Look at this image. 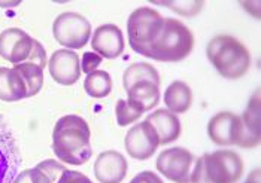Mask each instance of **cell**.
Returning <instances> with one entry per match:
<instances>
[{
  "instance_id": "ac0fdd59",
  "label": "cell",
  "mask_w": 261,
  "mask_h": 183,
  "mask_svg": "<svg viewBox=\"0 0 261 183\" xmlns=\"http://www.w3.org/2000/svg\"><path fill=\"white\" fill-rule=\"evenodd\" d=\"M127 102L143 113L154 109L160 102V85L149 81L136 82L127 89Z\"/></svg>"
},
{
  "instance_id": "30bf717a",
  "label": "cell",
  "mask_w": 261,
  "mask_h": 183,
  "mask_svg": "<svg viewBox=\"0 0 261 183\" xmlns=\"http://www.w3.org/2000/svg\"><path fill=\"white\" fill-rule=\"evenodd\" d=\"M21 157L15 137L0 116V183H12L17 177Z\"/></svg>"
},
{
  "instance_id": "9c48e42d",
  "label": "cell",
  "mask_w": 261,
  "mask_h": 183,
  "mask_svg": "<svg viewBox=\"0 0 261 183\" xmlns=\"http://www.w3.org/2000/svg\"><path fill=\"white\" fill-rule=\"evenodd\" d=\"M35 39L21 28H6L0 33V57L12 64H21L30 58Z\"/></svg>"
},
{
  "instance_id": "44dd1931",
  "label": "cell",
  "mask_w": 261,
  "mask_h": 183,
  "mask_svg": "<svg viewBox=\"0 0 261 183\" xmlns=\"http://www.w3.org/2000/svg\"><path fill=\"white\" fill-rule=\"evenodd\" d=\"M149 81L160 85V75L155 70L154 66L148 64V63H135L130 67L125 69L124 76H122V85L125 88V91L136 82Z\"/></svg>"
},
{
  "instance_id": "2e32d148",
  "label": "cell",
  "mask_w": 261,
  "mask_h": 183,
  "mask_svg": "<svg viewBox=\"0 0 261 183\" xmlns=\"http://www.w3.org/2000/svg\"><path fill=\"white\" fill-rule=\"evenodd\" d=\"M22 99H29V88L20 72L15 67H0V100L18 102Z\"/></svg>"
},
{
  "instance_id": "52a82bcc",
  "label": "cell",
  "mask_w": 261,
  "mask_h": 183,
  "mask_svg": "<svg viewBox=\"0 0 261 183\" xmlns=\"http://www.w3.org/2000/svg\"><path fill=\"white\" fill-rule=\"evenodd\" d=\"M194 157L185 147H170L163 150L157 158V170L164 177L175 183H191V167Z\"/></svg>"
},
{
  "instance_id": "8fae6325",
  "label": "cell",
  "mask_w": 261,
  "mask_h": 183,
  "mask_svg": "<svg viewBox=\"0 0 261 183\" xmlns=\"http://www.w3.org/2000/svg\"><path fill=\"white\" fill-rule=\"evenodd\" d=\"M207 134L211 140L218 146H239L242 137L241 116L231 112L217 113L207 124Z\"/></svg>"
},
{
  "instance_id": "7c38bea8",
  "label": "cell",
  "mask_w": 261,
  "mask_h": 183,
  "mask_svg": "<svg viewBox=\"0 0 261 183\" xmlns=\"http://www.w3.org/2000/svg\"><path fill=\"white\" fill-rule=\"evenodd\" d=\"M49 75L60 85H73L81 76V61L76 52L70 49L56 51L48 63Z\"/></svg>"
},
{
  "instance_id": "3957f363",
  "label": "cell",
  "mask_w": 261,
  "mask_h": 183,
  "mask_svg": "<svg viewBox=\"0 0 261 183\" xmlns=\"http://www.w3.org/2000/svg\"><path fill=\"white\" fill-rule=\"evenodd\" d=\"M194 46L191 30L175 18H164L160 36L154 42L143 57L157 61L176 63L187 58Z\"/></svg>"
},
{
  "instance_id": "6da1fadb",
  "label": "cell",
  "mask_w": 261,
  "mask_h": 183,
  "mask_svg": "<svg viewBox=\"0 0 261 183\" xmlns=\"http://www.w3.org/2000/svg\"><path fill=\"white\" fill-rule=\"evenodd\" d=\"M90 127L78 115L60 118L53 131V150L61 163L82 165L93 155Z\"/></svg>"
},
{
  "instance_id": "5bb4252c",
  "label": "cell",
  "mask_w": 261,
  "mask_h": 183,
  "mask_svg": "<svg viewBox=\"0 0 261 183\" xmlns=\"http://www.w3.org/2000/svg\"><path fill=\"white\" fill-rule=\"evenodd\" d=\"M127 160L117 150H105L94 164V176L100 183H121L127 174Z\"/></svg>"
},
{
  "instance_id": "7a4b0ae2",
  "label": "cell",
  "mask_w": 261,
  "mask_h": 183,
  "mask_svg": "<svg viewBox=\"0 0 261 183\" xmlns=\"http://www.w3.org/2000/svg\"><path fill=\"white\" fill-rule=\"evenodd\" d=\"M206 55L217 72L225 79H239L251 67L249 51L233 36H215L207 43Z\"/></svg>"
},
{
  "instance_id": "ffe728a7",
  "label": "cell",
  "mask_w": 261,
  "mask_h": 183,
  "mask_svg": "<svg viewBox=\"0 0 261 183\" xmlns=\"http://www.w3.org/2000/svg\"><path fill=\"white\" fill-rule=\"evenodd\" d=\"M193 103V91L182 81L172 82L164 93V104L172 113H185Z\"/></svg>"
},
{
  "instance_id": "484cf974",
  "label": "cell",
  "mask_w": 261,
  "mask_h": 183,
  "mask_svg": "<svg viewBox=\"0 0 261 183\" xmlns=\"http://www.w3.org/2000/svg\"><path fill=\"white\" fill-rule=\"evenodd\" d=\"M101 64V57L96 52H85L82 61H81V70H84V73H91L94 72Z\"/></svg>"
},
{
  "instance_id": "d6986e66",
  "label": "cell",
  "mask_w": 261,
  "mask_h": 183,
  "mask_svg": "<svg viewBox=\"0 0 261 183\" xmlns=\"http://www.w3.org/2000/svg\"><path fill=\"white\" fill-rule=\"evenodd\" d=\"M64 171V167L57 161L48 160L20 173L12 183H56Z\"/></svg>"
},
{
  "instance_id": "83f0119b",
  "label": "cell",
  "mask_w": 261,
  "mask_h": 183,
  "mask_svg": "<svg viewBox=\"0 0 261 183\" xmlns=\"http://www.w3.org/2000/svg\"><path fill=\"white\" fill-rule=\"evenodd\" d=\"M27 61L35 63L36 66H39L40 69H45V66H46V54H45V49H43V46H42V43H40L39 41L35 39L33 51H32L30 58Z\"/></svg>"
},
{
  "instance_id": "4fadbf2b",
  "label": "cell",
  "mask_w": 261,
  "mask_h": 183,
  "mask_svg": "<svg viewBox=\"0 0 261 183\" xmlns=\"http://www.w3.org/2000/svg\"><path fill=\"white\" fill-rule=\"evenodd\" d=\"M124 38L122 32L118 25L115 24H103L96 28L93 39H91V46L96 54H99L101 58L114 60L120 57L124 52Z\"/></svg>"
},
{
  "instance_id": "603a6c76",
  "label": "cell",
  "mask_w": 261,
  "mask_h": 183,
  "mask_svg": "<svg viewBox=\"0 0 261 183\" xmlns=\"http://www.w3.org/2000/svg\"><path fill=\"white\" fill-rule=\"evenodd\" d=\"M21 76L24 78V81L27 83L29 88V97H33L42 89L43 85V69H40L39 66H36L35 63L30 61H24L21 64H15L14 66Z\"/></svg>"
},
{
  "instance_id": "8992f818",
  "label": "cell",
  "mask_w": 261,
  "mask_h": 183,
  "mask_svg": "<svg viewBox=\"0 0 261 183\" xmlns=\"http://www.w3.org/2000/svg\"><path fill=\"white\" fill-rule=\"evenodd\" d=\"M53 33L56 41L64 48H70V51L81 49L91 36V24L81 14L63 12L53 24Z\"/></svg>"
},
{
  "instance_id": "f546056e",
  "label": "cell",
  "mask_w": 261,
  "mask_h": 183,
  "mask_svg": "<svg viewBox=\"0 0 261 183\" xmlns=\"http://www.w3.org/2000/svg\"><path fill=\"white\" fill-rule=\"evenodd\" d=\"M245 183H260V171H258V170H254V171L249 174L248 180Z\"/></svg>"
},
{
  "instance_id": "d4e9b609",
  "label": "cell",
  "mask_w": 261,
  "mask_h": 183,
  "mask_svg": "<svg viewBox=\"0 0 261 183\" xmlns=\"http://www.w3.org/2000/svg\"><path fill=\"white\" fill-rule=\"evenodd\" d=\"M164 6L172 8L175 12L181 15L191 17V15L199 14V11L203 8V3L201 2H179V3H164Z\"/></svg>"
},
{
  "instance_id": "f1b7e54d",
  "label": "cell",
  "mask_w": 261,
  "mask_h": 183,
  "mask_svg": "<svg viewBox=\"0 0 261 183\" xmlns=\"http://www.w3.org/2000/svg\"><path fill=\"white\" fill-rule=\"evenodd\" d=\"M130 183H163V180L152 171H142L138 176H135Z\"/></svg>"
},
{
  "instance_id": "e0dca14e",
  "label": "cell",
  "mask_w": 261,
  "mask_h": 183,
  "mask_svg": "<svg viewBox=\"0 0 261 183\" xmlns=\"http://www.w3.org/2000/svg\"><path fill=\"white\" fill-rule=\"evenodd\" d=\"M146 121L149 122L160 139V144H167V143L175 142L181 136V121L179 118L169 112L167 109H159L154 113H151Z\"/></svg>"
},
{
  "instance_id": "9a60e30c",
  "label": "cell",
  "mask_w": 261,
  "mask_h": 183,
  "mask_svg": "<svg viewBox=\"0 0 261 183\" xmlns=\"http://www.w3.org/2000/svg\"><path fill=\"white\" fill-rule=\"evenodd\" d=\"M242 137L241 147H254L260 143V96L258 91L249 100L248 107L241 116Z\"/></svg>"
},
{
  "instance_id": "4316f807",
  "label": "cell",
  "mask_w": 261,
  "mask_h": 183,
  "mask_svg": "<svg viewBox=\"0 0 261 183\" xmlns=\"http://www.w3.org/2000/svg\"><path fill=\"white\" fill-rule=\"evenodd\" d=\"M56 183H93L85 174H82L80 171H73V170H67L64 168V171L61 173L59 180Z\"/></svg>"
},
{
  "instance_id": "5b68a950",
  "label": "cell",
  "mask_w": 261,
  "mask_h": 183,
  "mask_svg": "<svg viewBox=\"0 0 261 183\" xmlns=\"http://www.w3.org/2000/svg\"><path fill=\"white\" fill-rule=\"evenodd\" d=\"M164 18L152 8H138L127 21L128 42L135 52L145 55L149 46L160 36Z\"/></svg>"
},
{
  "instance_id": "ba28073f",
  "label": "cell",
  "mask_w": 261,
  "mask_h": 183,
  "mask_svg": "<svg viewBox=\"0 0 261 183\" xmlns=\"http://www.w3.org/2000/svg\"><path fill=\"white\" fill-rule=\"evenodd\" d=\"M159 146V134L146 119L135 125L125 136V149L128 155L135 160H149L155 154Z\"/></svg>"
},
{
  "instance_id": "277c9868",
  "label": "cell",
  "mask_w": 261,
  "mask_h": 183,
  "mask_svg": "<svg viewBox=\"0 0 261 183\" xmlns=\"http://www.w3.org/2000/svg\"><path fill=\"white\" fill-rule=\"evenodd\" d=\"M243 173V161L233 150L204 154L191 171V183H236Z\"/></svg>"
},
{
  "instance_id": "cb8c5ba5",
  "label": "cell",
  "mask_w": 261,
  "mask_h": 183,
  "mask_svg": "<svg viewBox=\"0 0 261 183\" xmlns=\"http://www.w3.org/2000/svg\"><path fill=\"white\" fill-rule=\"evenodd\" d=\"M115 115H117V122L120 127H127L132 122L138 121L142 116V112L132 106L127 100H118L115 106Z\"/></svg>"
},
{
  "instance_id": "7402d4cb",
  "label": "cell",
  "mask_w": 261,
  "mask_h": 183,
  "mask_svg": "<svg viewBox=\"0 0 261 183\" xmlns=\"http://www.w3.org/2000/svg\"><path fill=\"white\" fill-rule=\"evenodd\" d=\"M85 93L93 99H103L112 91V78L105 70H94L87 75L84 82Z\"/></svg>"
}]
</instances>
